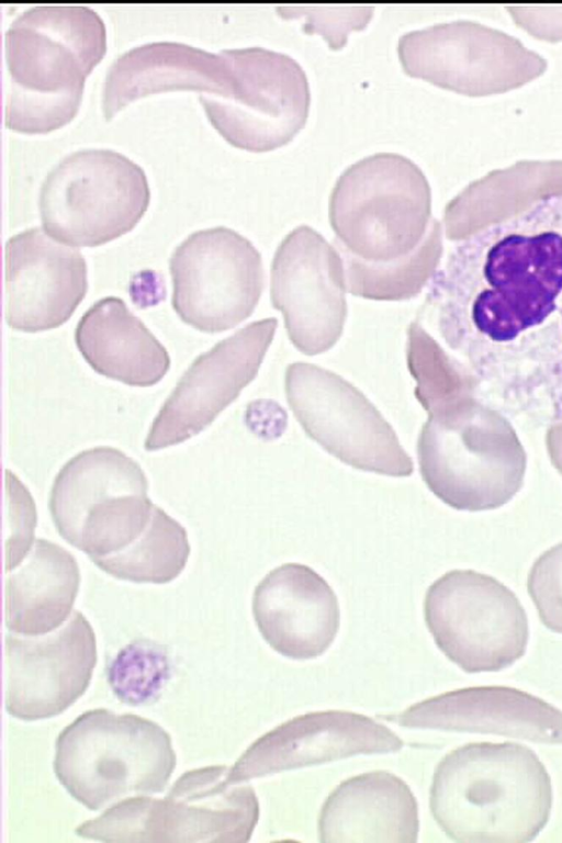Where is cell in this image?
Masks as SVG:
<instances>
[{
	"label": "cell",
	"instance_id": "8",
	"mask_svg": "<svg viewBox=\"0 0 562 843\" xmlns=\"http://www.w3.org/2000/svg\"><path fill=\"white\" fill-rule=\"evenodd\" d=\"M149 200L148 180L139 165L110 148H82L47 172L38 210L45 232L54 239L95 247L132 231Z\"/></svg>",
	"mask_w": 562,
	"mask_h": 843
},
{
	"label": "cell",
	"instance_id": "1",
	"mask_svg": "<svg viewBox=\"0 0 562 843\" xmlns=\"http://www.w3.org/2000/svg\"><path fill=\"white\" fill-rule=\"evenodd\" d=\"M429 281L436 330L472 391L562 423V194L458 240Z\"/></svg>",
	"mask_w": 562,
	"mask_h": 843
},
{
	"label": "cell",
	"instance_id": "24",
	"mask_svg": "<svg viewBox=\"0 0 562 843\" xmlns=\"http://www.w3.org/2000/svg\"><path fill=\"white\" fill-rule=\"evenodd\" d=\"M75 341L97 373L127 385L151 386L170 367L166 348L116 296L101 299L81 316Z\"/></svg>",
	"mask_w": 562,
	"mask_h": 843
},
{
	"label": "cell",
	"instance_id": "22",
	"mask_svg": "<svg viewBox=\"0 0 562 843\" xmlns=\"http://www.w3.org/2000/svg\"><path fill=\"white\" fill-rule=\"evenodd\" d=\"M323 843H415L418 805L398 776L374 771L341 782L318 817Z\"/></svg>",
	"mask_w": 562,
	"mask_h": 843
},
{
	"label": "cell",
	"instance_id": "13",
	"mask_svg": "<svg viewBox=\"0 0 562 843\" xmlns=\"http://www.w3.org/2000/svg\"><path fill=\"white\" fill-rule=\"evenodd\" d=\"M397 54L408 76L471 97L520 87L547 68L518 38L469 20L404 33Z\"/></svg>",
	"mask_w": 562,
	"mask_h": 843
},
{
	"label": "cell",
	"instance_id": "5",
	"mask_svg": "<svg viewBox=\"0 0 562 843\" xmlns=\"http://www.w3.org/2000/svg\"><path fill=\"white\" fill-rule=\"evenodd\" d=\"M417 454L428 488L458 510L498 508L524 484L527 459L515 431L503 415L482 405L461 403L429 415Z\"/></svg>",
	"mask_w": 562,
	"mask_h": 843
},
{
	"label": "cell",
	"instance_id": "33",
	"mask_svg": "<svg viewBox=\"0 0 562 843\" xmlns=\"http://www.w3.org/2000/svg\"><path fill=\"white\" fill-rule=\"evenodd\" d=\"M508 12L514 21L533 36L548 40H562V7L510 5Z\"/></svg>",
	"mask_w": 562,
	"mask_h": 843
},
{
	"label": "cell",
	"instance_id": "25",
	"mask_svg": "<svg viewBox=\"0 0 562 843\" xmlns=\"http://www.w3.org/2000/svg\"><path fill=\"white\" fill-rule=\"evenodd\" d=\"M7 574L5 627L10 632L42 636L69 618L80 574L76 559L67 550L36 539L26 559Z\"/></svg>",
	"mask_w": 562,
	"mask_h": 843
},
{
	"label": "cell",
	"instance_id": "26",
	"mask_svg": "<svg viewBox=\"0 0 562 843\" xmlns=\"http://www.w3.org/2000/svg\"><path fill=\"white\" fill-rule=\"evenodd\" d=\"M346 290L376 301H401L417 295L431 279L442 252L441 227L435 218L422 243L409 254L387 262H369L344 250Z\"/></svg>",
	"mask_w": 562,
	"mask_h": 843
},
{
	"label": "cell",
	"instance_id": "31",
	"mask_svg": "<svg viewBox=\"0 0 562 843\" xmlns=\"http://www.w3.org/2000/svg\"><path fill=\"white\" fill-rule=\"evenodd\" d=\"M528 593L541 622L562 633V542L543 552L527 580Z\"/></svg>",
	"mask_w": 562,
	"mask_h": 843
},
{
	"label": "cell",
	"instance_id": "9",
	"mask_svg": "<svg viewBox=\"0 0 562 843\" xmlns=\"http://www.w3.org/2000/svg\"><path fill=\"white\" fill-rule=\"evenodd\" d=\"M139 464L121 450L94 447L56 475L49 512L59 535L90 559L119 552L145 530L154 504Z\"/></svg>",
	"mask_w": 562,
	"mask_h": 843
},
{
	"label": "cell",
	"instance_id": "15",
	"mask_svg": "<svg viewBox=\"0 0 562 843\" xmlns=\"http://www.w3.org/2000/svg\"><path fill=\"white\" fill-rule=\"evenodd\" d=\"M270 289L297 350L315 356L337 342L347 315L344 262L319 233L300 225L283 238L272 260Z\"/></svg>",
	"mask_w": 562,
	"mask_h": 843
},
{
	"label": "cell",
	"instance_id": "17",
	"mask_svg": "<svg viewBox=\"0 0 562 843\" xmlns=\"http://www.w3.org/2000/svg\"><path fill=\"white\" fill-rule=\"evenodd\" d=\"M5 709L24 721L63 713L87 690L97 663L90 622L75 610L58 630L5 636Z\"/></svg>",
	"mask_w": 562,
	"mask_h": 843
},
{
	"label": "cell",
	"instance_id": "19",
	"mask_svg": "<svg viewBox=\"0 0 562 843\" xmlns=\"http://www.w3.org/2000/svg\"><path fill=\"white\" fill-rule=\"evenodd\" d=\"M88 288L81 252L40 227L24 229L5 244L8 325L35 333L66 323Z\"/></svg>",
	"mask_w": 562,
	"mask_h": 843
},
{
	"label": "cell",
	"instance_id": "34",
	"mask_svg": "<svg viewBox=\"0 0 562 843\" xmlns=\"http://www.w3.org/2000/svg\"><path fill=\"white\" fill-rule=\"evenodd\" d=\"M547 442L550 459L554 468L562 475V423L550 427Z\"/></svg>",
	"mask_w": 562,
	"mask_h": 843
},
{
	"label": "cell",
	"instance_id": "7",
	"mask_svg": "<svg viewBox=\"0 0 562 843\" xmlns=\"http://www.w3.org/2000/svg\"><path fill=\"white\" fill-rule=\"evenodd\" d=\"M431 190L423 170L397 153H375L350 165L329 198L334 243L369 262L412 252L424 239Z\"/></svg>",
	"mask_w": 562,
	"mask_h": 843
},
{
	"label": "cell",
	"instance_id": "28",
	"mask_svg": "<svg viewBox=\"0 0 562 843\" xmlns=\"http://www.w3.org/2000/svg\"><path fill=\"white\" fill-rule=\"evenodd\" d=\"M406 358L415 396L429 415L463 403L465 386L472 391L470 381L418 322L409 325Z\"/></svg>",
	"mask_w": 562,
	"mask_h": 843
},
{
	"label": "cell",
	"instance_id": "2",
	"mask_svg": "<svg viewBox=\"0 0 562 843\" xmlns=\"http://www.w3.org/2000/svg\"><path fill=\"white\" fill-rule=\"evenodd\" d=\"M550 775L537 754L514 742L459 746L438 763L429 807L460 843H526L549 821Z\"/></svg>",
	"mask_w": 562,
	"mask_h": 843
},
{
	"label": "cell",
	"instance_id": "18",
	"mask_svg": "<svg viewBox=\"0 0 562 843\" xmlns=\"http://www.w3.org/2000/svg\"><path fill=\"white\" fill-rule=\"evenodd\" d=\"M403 741L384 724L357 712L314 711L268 731L228 768L229 784L358 754L393 753Z\"/></svg>",
	"mask_w": 562,
	"mask_h": 843
},
{
	"label": "cell",
	"instance_id": "4",
	"mask_svg": "<svg viewBox=\"0 0 562 843\" xmlns=\"http://www.w3.org/2000/svg\"><path fill=\"white\" fill-rule=\"evenodd\" d=\"M176 762L171 737L158 723L99 708L59 733L54 771L74 799L100 810L130 794L164 791Z\"/></svg>",
	"mask_w": 562,
	"mask_h": 843
},
{
	"label": "cell",
	"instance_id": "29",
	"mask_svg": "<svg viewBox=\"0 0 562 843\" xmlns=\"http://www.w3.org/2000/svg\"><path fill=\"white\" fill-rule=\"evenodd\" d=\"M166 675L167 661L162 651L147 642H135L113 661L110 683L122 700L140 704L160 688Z\"/></svg>",
	"mask_w": 562,
	"mask_h": 843
},
{
	"label": "cell",
	"instance_id": "11",
	"mask_svg": "<svg viewBox=\"0 0 562 843\" xmlns=\"http://www.w3.org/2000/svg\"><path fill=\"white\" fill-rule=\"evenodd\" d=\"M424 617L439 650L467 673L504 670L527 649L524 607L487 574L452 570L440 576L425 595Z\"/></svg>",
	"mask_w": 562,
	"mask_h": 843
},
{
	"label": "cell",
	"instance_id": "32",
	"mask_svg": "<svg viewBox=\"0 0 562 843\" xmlns=\"http://www.w3.org/2000/svg\"><path fill=\"white\" fill-rule=\"evenodd\" d=\"M7 487L11 488L16 497L14 499L12 493L8 491L9 499L14 503L13 505L9 502L10 517L15 518V525L11 526L10 540L7 542L5 570L8 572L21 563L33 546V529L22 522L35 526L36 512L29 491L10 471H7Z\"/></svg>",
	"mask_w": 562,
	"mask_h": 843
},
{
	"label": "cell",
	"instance_id": "20",
	"mask_svg": "<svg viewBox=\"0 0 562 843\" xmlns=\"http://www.w3.org/2000/svg\"><path fill=\"white\" fill-rule=\"evenodd\" d=\"M252 615L266 642L292 660L325 653L339 629V604L329 584L313 569L285 563L256 586Z\"/></svg>",
	"mask_w": 562,
	"mask_h": 843
},
{
	"label": "cell",
	"instance_id": "6",
	"mask_svg": "<svg viewBox=\"0 0 562 843\" xmlns=\"http://www.w3.org/2000/svg\"><path fill=\"white\" fill-rule=\"evenodd\" d=\"M228 768L188 771L165 798H126L75 832L103 842H248L259 819V802L250 785L226 780Z\"/></svg>",
	"mask_w": 562,
	"mask_h": 843
},
{
	"label": "cell",
	"instance_id": "10",
	"mask_svg": "<svg viewBox=\"0 0 562 843\" xmlns=\"http://www.w3.org/2000/svg\"><path fill=\"white\" fill-rule=\"evenodd\" d=\"M228 68L224 93H201L213 127L249 151L288 144L305 125L311 104L306 74L291 56L265 47L223 49Z\"/></svg>",
	"mask_w": 562,
	"mask_h": 843
},
{
	"label": "cell",
	"instance_id": "3",
	"mask_svg": "<svg viewBox=\"0 0 562 843\" xmlns=\"http://www.w3.org/2000/svg\"><path fill=\"white\" fill-rule=\"evenodd\" d=\"M4 52L5 127L48 133L76 116L86 78L106 52L105 24L87 5H35L11 22Z\"/></svg>",
	"mask_w": 562,
	"mask_h": 843
},
{
	"label": "cell",
	"instance_id": "21",
	"mask_svg": "<svg viewBox=\"0 0 562 843\" xmlns=\"http://www.w3.org/2000/svg\"><path fill=\"white\" fill-rule=\"evenodd\" d=\"M391 719L407 728L492 733L562 744V711L539 697L507 686L443 693L414 704Z\"/></svg>",
	"mask_w": 562,
	"mask_h": 843
},
{
	"label": "cell",
	"instance_id": "16",
	"mask_svg": "<svg viewBox=\"0 0 562 843\" xmlns=\"http://www.w3.org/2000/svg\"><path fill=\"white\" fill-rule=\"evenodd\" d=\"M277 325L276 318L254 322L200 355L154 418L145 449L179 445L212 424L257 375Z\"/></svg>",
	"mask_w": 562,
	"mask_h": 843
},
{
	"label": "cell",
	"instance_id": "12",
	"mask_svg": "<svg viewBox=\"0 0 562 843\" xmlns=\"http://www.w3.org/2000/svg\"><path fill=\"white\" fill-rule=\"evenodd\" d=\"M286 400L306 435L341 462L389 476H409L412 458L375 406L336 373L305 362L285 372Z\"/></svg>",
	"mask_w": 562,
	"mask_h": 843
},
{
	"label": "cell",
	"instance_id": "30",
	"mask_svg": "<svg viewBox=\"0 0 562 843\" xmlns=\"http://www.w3.org/2000/svg\"><path fill=\"white\" fill-rule=\"evenodd\" d=\"M277 13L283 19L303 16V31L318 33L331 49L341 48L350 31L366 27L373 14L371 5H278Z\"/></svg>",
	"mask_w": 562,
	"mask_h": 843
},
{
	"label": "cell",
	"instance_id": "27",
	"mask_svg": "<svg viewBox=\"0 0 562 843\" xmlns=\"http://www.w3.org/2000/svg\"><path fill=\"white\" fill-rule=\"evenodd\" d=\"M190 554L186 529L154 505L145 530L123 550L91 561L119 580L165 584L184 569Z\"/></svg>",
	"mask_w": 562,
	"mask_h": 843
},
{
	"label": "cell",
	"instance_id": "23",
	"mask_svg": "<svg viewBox=\"0 0 562 843\" xmlns=\"http://www.w3.org/2000/svg\"><path fill=\"white\" fill-rule=\"evenodd\" d=\"M227 85L228 68L221 54L179 42L145 43L110 65L102 86V112L111 120L128 102L146 94L171 90L222 94Z\"/></svg>",
	"mask_w": 562,
	"mask_h": 843
},
{
	"label": "cell",
	"instance_id": "14",
	"mask_svg": "<svg viewBox=\"0 0 562 843\" xmlns=\"http://www.w3.org/2000/svg\"><path fill=\"white\" fill-rule=\"evenodd\" d=\"M169 269L173 310L204 333L224 331L248 318L263 289L259 251L224 226L190 234L173 250Z\"/></svg>",
	"mask_w": 562,
	"mask_h": 843
}]
</instances>
